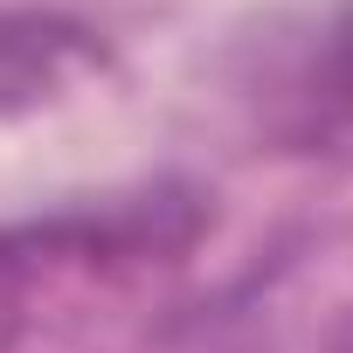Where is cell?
I'll return each instance as SVG.
<instances>
[{
  "label": "cell",
  "instance_id": "6da1fadb",
  "mask_svg": "<svg viewBox=\"0 0 353 353\" xmlns=\"http://www.w3.org/2000/svg\"><path fill=\"white\" fill-rule=\"evenodd\" d=\"M208 229V201L181 181H159L139 194H104L83 208H56L35 222L0 229V339H8L49 284L83 277H139L159 263H181Z\"/></svg>",
  "mask_w": 353,
  "mask_h": 353
},
{
  "label": "cell",
  "instance_id": "277c9868",
  "mask_svg": "<svg viewBox=\"0 0 353 353\" xmlns=\"http://www.w3.org/2000/svg\"><path fill=\"white\" fill-rule=\"evenodd\" d=\"M332 353H353V312L339 319V332H332Z\"/></svg>",
  "mask_w": 353,
  "mask_h": 353
},
{
  "label": "cell",
  "instance_id": "7a4b0ae2",
  "mask_svg": "<svg viewBox=\"0 0 353 353\" xmlns=\"http://www.w3.org/2000/svg\"><path fill=\"white\" fill-rule=\"evenodd\" d=\"M236 104L270 152L353 173V0L263 21L236 63Z\"/></svg>",
  "mask_w": 353,
  "mask_h": 353
},
{
  "label": "cell",
  "instance_id": "3957f363",
  "mask_svg": "<svg viewBox=\"0 0 353 353\" xmlns=\"http://www.w3.org/2000/svg\"><path fill=\"white\" fill-rule=\"evenodd\" d=\"M111 63L90 21L42 14V8H0V118H28L63 104Z\"/></svg>",
  "mask_w": 353,
  "mask_h": 353
}]
</instances>
